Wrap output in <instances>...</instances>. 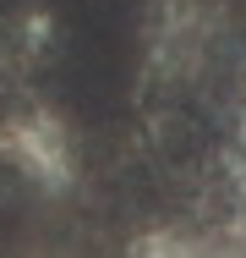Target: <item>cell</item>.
<instances>
[{"label": "cell", "mask_w": 246, "mask_h": 258, "mask_svg": "<svg viewBox=\"0 0 246 258\" xmlns=\"http://www.w3.org/2000/svg\"><path fill=\"white\" fill-rule=\"evenodd\" d=\"M33 110V39L17 17L0 11V126H17Z\"/></svg>", "instance_id": "obj_1"}]
</instances>
